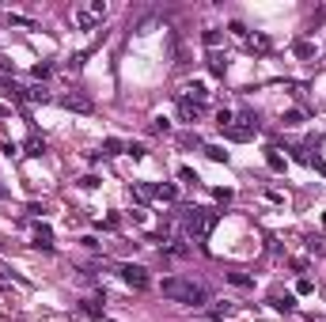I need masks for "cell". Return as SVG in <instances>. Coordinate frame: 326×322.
<instances>
[{
  "instance_id": "15",
  "label": "cell",
  "mask_w": 326,
  "mask_h": 322,
  "mask_svg": "<svg viewBox=\"0 0 326 322\" xmlns=\"http://www.w3.org/2000/svg\"><path fill=\"white\" fill-rule=\"evenodd\" d=\"M266 163H270L273 171H284V159L277 155V148H270V152H266Z\"/></svg>"
},
{
  "instance_id": "19",
  "label": "cell",
  "mask_w": 326,
  "mask_h": 322,
  "mask_svg": "<svg viewBox=\"0 0 326 322\" xmlns=\"http://www.w3.org/2000/svg\"><path fill=\"white\" fill-rule=\"evenodd\" d=\"M284 125H289V129H296V125H303V114H300V110H289V114H284Z\"/></svg>"
},
{
  "instance_id": "23",
  "label": "cell",
  "mask_w": 326,
  "mask_h": 322,
  "mask_svg": "<svg viewBox=\"0 0 326 322\" xmlns=\"http://www.w3.org/2000/svg\"><path fill=\"white\" fill-rule=\"evenodd\" d=\"M228 280H232V285H239V288L251 285V277H243V273H228Z\"/></svg>"
},
{
  "instance_id": "28",
  "label": "cell",
  "mask_w": 326,
  "mask_h": 322,
  "mask_svg": "<svg viewBox=\"0 0 326 322\" xmlns=\"http://www.w3.org/2000/svg\"><path fill=\"white\" fill-rule=\"evenodd\" d=\"M80 186H84V190H95V186H99V178H95V174H88V178H80Z\"/></svg>"
},
{
  "instance_id": "27",
  "label": "cell",
  "mask_w": 326,
  "mask_h": 322,
  "mask_svg": "<svg viewBox=\"0 0 326 322\" xmlns=\"http://www.w3.org/2000/svg\"><path fill=\"white\" fill-rule=\"evenodd\" d=\"M205 46H220V31H205Z\"/></svg>"
},
{
  "instance_id": "16",
  "label": "cell",
  "mask_w": 326,
  "mask_h": 322,
  "mask_svg": "<svg viewBox=\"0 0 326 322\" xmlns=\"http://www.w3.org/2000/svg\"><path fill=\"white\" fill-rule=\"evenodd\" d=\"M42 152H46V140L31 136V140H27V155H42Z\"/></svg>"
},
{
  "instance_id": "9",
  "label": "cell",
  "mask_w": 326,
  "mask_h": 322,
  "mask_svg": "<svg viewBox=\"0 0 326 322\" xmlns=\"http://www.w3.org/2000/svg\"><path fill=\"white\" fill-rule=\"evenodd\" d=\"M205 95H209V91H205V84H201V80L186 84V99H197V103H201V99H205Z\"/></svg>"
},
{
  "instance_id": "10",
  "label": "cell",
  "mask_w": 326,
  "mask_h": 322,
  "mask_svg": "<svg viewBox=\"0 0 326 322\" xmlns=\"http://www.w3.org/2000/svg\"><path fill=\"white\" fill-rule=\"evenodd\" d=\"M247 46H251V50H258V53H270V38H266V34H254V38H247Z\"/></svg>"
},
{
  "instance_id": "22",
  "label": "cell",
  "mask_w": 326,
  "mask_h": 322,
  "mask_svg": "<svg viewBox=\"0 0 326 322\" xmlns=\"http://www.w3.org/2000/svg\"><path fill=\"white\" fill-rule=\"evenodd\" d=\"M103 148H107V155H121V140H114V136H110V140L103 144Z\"/></svg>"
},
{
  "instance_id": "3",
  "label": "cell",
  "mask_w": 326,
  "mask_h": 322,
  "mask_svg": "<svg viewBox=\"0 0 326 322\" xmlns=\"http://www.w3.org/2000/svg\"><path fill=\"white\" fill-rule=\"evenodd\" d=\"M103 15H107V4H103V0H95L91 8H76V12H72V19H76V27H84V31H91V27L99 23Z\"/></svg>"
},
{
  "instance_id": "24",
  "label": "cell",
  "mask_w": 326,
  "mask_h": 322,
  "mask_svg": "<svg viewBox=\"0 0 326 322\" xmlns=\"http://www.w3.org/2000/svg\"><path fill=\"white\" fill-rule=\"evenodd\" d=\"M50 72H53V65H46V61H42V65H34V76H38V80H46Z\"/></svg>"
},
{
  "instance_id": "11",
  "label": "cell",
  "mask_w": 326,
  "mask_h": 322,
  "mask_svg": "<svg viewBox=\"0 0 326 322\" xmlns=\"http://www.w3.org/2000/svg\"><path fill=\"white\" fill-rule=\"evenodd\" d=\"M23 99H31V103H46V99H50V91H46V87H27Z\"/></svg>"
},
{
  "instance_id": "5",
  "label": "cell",
  "mask_w": 326,
  "mask_h": 322,
  "mask_svg": "<svg viewBox=\"0 0 326 322\" xmlns=\"http://www.w3.org/2000/svg\"><path fill=\"white\" fill-rule=\"evenodd\" d=\"M178 114H182L186 122H197L205 110H201V103H197V99H186V95H182V99H178Z\"/></svg>"
},
{
  "instance_id": "21",
  "label": "cell",
  "mask_w": 326,
  "mask_h": 322,
  "mask_svg": "<svg viewBox=\"0 0 326 322\" xmlns=\"http://www.w3.org/2000/svg\"><path fill=\"white\" fill-rule=\"evenodd\" d=\"M209 72H213V76H224V61H220V57H209Z\"/></svg>"
},
{
  "instance_id": "7",
  "label": "cell",
  "mask_w": 326,
  "mask_h": 322,
  "mask_svg": "<svg viewBox=\"0 0 326 322\" xmlns=\"http://www.w3.org/2000/svg\"><path fill=\"white\" fill-rule=\"evenodd\" d=\"M61 106H69V110H80V114H88V110H91V103L84 99V95H65Z\"/></svg>"
},
{
  "instance_id": "12",
  "label": "cell",
  "mask_w": 326,
  "mask_h": 322,
  "mask_svg": "<svg viewBox=\"0 0 326 322\" xmlns=\"http://www.w3.org/2000/svg\"><path fill=\"white\" fill-rule=\"evenodd\" d=\"M156 197H159V201H175V197H178V190L167 182V186H156Z\"/></svg>"
},
{
  "instance_id": "17",
  "label": "cell",
  "mask_w": 326,
  "mask_h": 322,
  "mask_svg": "<svg viewBox=\"0 0 326 322\" xmlns=\"http://www.w3.org/2000/svg\"><path fill=\"white\" fill-rule=\"evenodd\" d=\"M205 155H209V159H216V163H220V159H228V152H224V148H216V144H205Z\"/></svg>"
},
{
  "instance_id": "4",
  "label": "cell",
  "mask_w": 326,
  "mask_h": 322,
  "mask_svg": "<svg viewBox=\"0 0 326 322\" xmlns=\"http://www.w3.org/2000/svg\"><path fill=\"white\" fill-rule=\"evenodd\" d=\"M118 277L126 280V285H133V288H148V285H152L148 269H145V266H133V261H126V266H118Z\"/></svg>"
},
{
  "instance_id": "1",
  "label": "cell",
  "mask_w": 326,
  "mask_h": 322,
  "mask_svg": "<svg viewBox=\"0 0 326 322\" xmlns=\"http://www.w3.org/2000/svg\"><path fill=\"white\" fill-rule=\"evenodd\" d=\"M163 296L178 299V304H190V307L205 304V288L194 285V280H186V277H167V280H163Z\"/></svg>"
},
{
  "instance_id": "18",
  "label": "cell",
  "mask_w": 326,
  "mask_h": 322,
  "mask_svg": "<svg viewBox=\"0 0 326 322\" xmlns=\"http://www.w3.org/2000/svg\"><path fill=\"white\" fill-rule=\"evenodd\" d=\"M292 50H296V57H311V53H315V46H311V42H303V38H300V42H296Z\"/></svg>"
},
{
  "instance_id": "20",
  "label": "cell",
  "mask_w": 326,
  "mask_h": 322,
  "mask_svg": "<svg viewBox=\"0 0 326 322\" xmlns=\"http://www.w3.org/2000/svg\"><path fill=\"white\" fill-rule=\"evenodd\" d=\"M232 122H235V114H232V110H220V114H216V125H220V129H228Z\"/></svg>"
},
{
  "instance_id": "8",
  "label": "cell",
  "mask_w": 326,
  "mask_h": 322,
  "mask_svg": "<svg viewBox=\"0 0 326 322\" xmlns=\"http://www.w3.org/2000/svg\"><path fill=\"white\" fill-rule=\"evenodd\" d=\"M270 304H273L277 311H292V307H296V296H289V292H284V296H281V292H273Z\"/></svg>"
},
{
  "instance_id": "14",
  "label": "cell",
  "mask_w": 326,
  "mask_h": 322,
  "mask_svg": "<svg viewBox=\"0 0 326 322\" xmlns=\"http://www.w3.org/2000/svg\"><path fill=\"white\" fill-rule=\"evenodd\" d=\"M296 292H300V296H311V292H315V280L311 277H300V280H296Z\"/></svg>"
},
{
  "instance_id": "26",
  "label": "cell",
  "mask_w": 326,
  "mask_h": 322,
  "mask_svg": "<svg viewBox=\"0 0 326 322\" xmlns=\"http://www.w3.org/2000/svg\"><path fill=\"white\" fill-rule=\"evenodd\" d=\"M137 197H140V201H148V197H156V190H152V186H145V182H140V186H137Z\"/></svg>"
},
{
  "instance_id": "2",
  "label": "cell",
  "mask_w": 326,
  "mask_h": 322,
  "mask_svg": "<svg viewBox=\"0 0 326 322\" xmlns=\"http://www.w3.org/2000/svg\"><path fill=\"white\" fill-rule=\"evenodd\" d=\"M216 220H220L216 209H194V212H186V235L194 243H205L209 231L216 228Z\"/></svg>"
},
{
  "instance_id": "13",
  "label": "cell",
  "mask_w": 326,
  "mask_h": 322,
  "mask_svg": "<svg viewBox=\"0 0 326 322\" xmlns=\"http://www.w3.org/2000/svg\"><path fill=\"white\" fill-rule=\"evenodd\" d=\"M84 315H91V318H103V307H99V299H84Z\"/></svg>"
},
{
  "instance_id": "25",
  "label": "cell",
  "mask_w": 326,
  "mask_h": 322,
  "mask_svg": "<svg viewBox=\"0 0 326 322\" xmlns=\"http://www.w3.org/2000/svg\"><path fill=\"white\" fill-rule=\"evenodd\" d=\"M178 178H182V182H190V186H194V182H197V174L190 171V167H178Z\"/></svg>"
},
{
  "instance_id": "6",
  "label": "cell",
  "mask_w": 326,
  "mask_h": 322,
  "mask_svg": "<svg viewBox=\"0 0 326 322\" xmlns=\"http://www.w3.org/2000/svg\"><path fill=\"white\" fill-rule=\"evenodd\" d=\"M34 247H46V250L53 247V231H50V224H34Z\"/></svg>"
}]
</instances>
